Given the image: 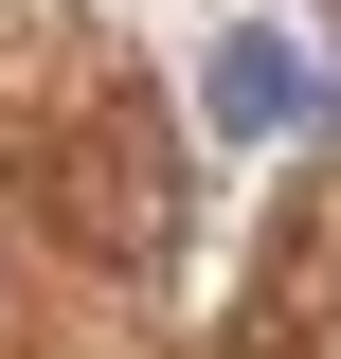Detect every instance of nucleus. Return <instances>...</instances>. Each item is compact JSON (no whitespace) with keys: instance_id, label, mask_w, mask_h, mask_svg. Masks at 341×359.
<instances>
[{"instance_id":"1","label":"nucleus","mask_w":341,"mask_h":359,"mask_svg":"<svg viewBox=\"0 0 341 359\" xmlns=\"http://www.w3.org/2000/svg\"><path fill=\"white\" fill-rule=\"evenodd\" d=\"M198 108H215V144H323L341 126V72L288 36V18H234V36L198 54Z\"/></svg>"}]
</instances>
